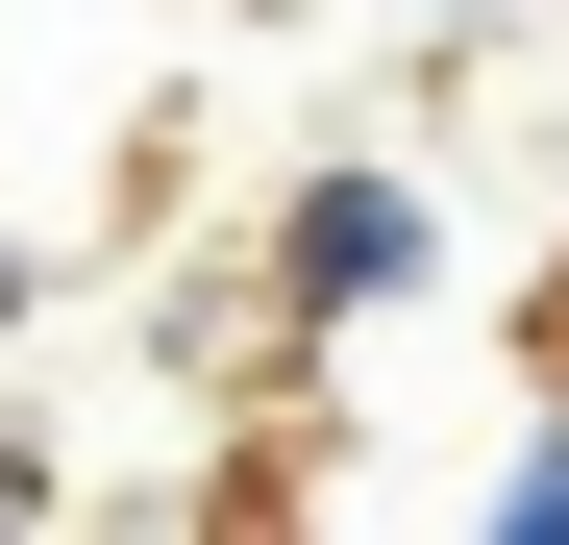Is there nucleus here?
<instances>
[{
	"label": "nucleus",
	"mask_w": 569,
	"mask_h": 545,
	"mask_svg": "<svg viewBox=\"0 0 569 545\" xmlns=\"http://www.w3.org/2000/svg\"><path fill=\"white\" fill-rule=\"evenodd\" d=\"M397 26H520V0H397Z\"/></svg>",
	"instance_id": "nucleus-4"
},
{
	"label": "nucleus",
	"mask_w": 569,
	"mask_h": 545,
	"mask_svg": "<svg viewBox=\"0 0 569 545\" xmlns=\"http://www.w3.org/2000/svg\"><path fill=\"white\" fill-rule=\"evenodd\" d=\"M26 298H50V248H26V224H0V347H26Z\"/></svg>",
	"instance_id": "nucleus-3"
},
{
	"label": "nucleus",
	"mask_w": 569,
	"mask_h": 545,
	"mask_svg": "<svg viewBox=\"0 0 569 545\" xmlns=\"http://www.w3.org/2000/svg\"><path fill=\"white\" fill-rule=\"evenodd\" d=\"M470 545H569V397L520 422V472H496V521H470Z\"/></svg>",
	"instance_id": "nucleus-2"
},
{
	"label": "nucleus",
	"mask_w": 569,
	"mask_h": 545,
	"mask_svg": "<svg viewBox=\"0 0 569 545\" xmlns=\"http://www.w3.org/2000/svg\"><path fill=\"white\" fill-rule=\"evenodd\" d=\"M421 272H446V199H421V174L397 149H322L298 174V199H272V323H371V298H421Z\"/></svg>",
	"instance_id": "nucleus-1"
}]
</instances>
